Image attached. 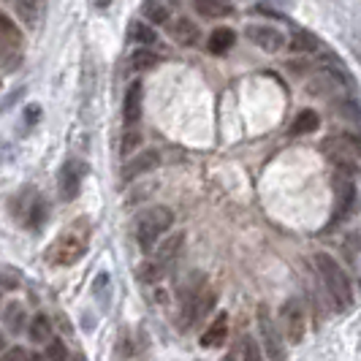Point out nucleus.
<instances>
[{"label":"nucleus","mask_w":361,"mask_h":361,"mask_svg":"<svg viewBox=\"0 0 361 361\" xmlns=\"http://www.w3.org/2000/svg\"><path fill=\"white\" fill-rule=\"evenodd\" d=\"M324 152L345 171H353L361 161V136L356 133H334L324 142Z\"/></svg>","instance_id":"nucleus-5"},{"label":"nucleus","mask_w":361,"mask_h":361,"mask_svg":"<svg viewBox=\"0 0 361 361\" xmlns=\"http://www.w3.org/2000/svg\"><path fill=\"white\" fill-rule=\"evenodd\" d=\"M193 8L199 17L217 19V17H228L234 11V6L228 0H193Z\"/></svg>","instance_id":"nucleus-17"},{"label":"nucleus","mask_w":361,"mask_h":361,"mask_svg":"<svg viewBox=\"0 0 361 361\" xmlns=\"http://www.w3.org/2000/svg\"><path fill=\"white\" fill-rule=\"evenodd\" d=\"M226 337H228V315L220 312L215 321H212V326L201 334V348H223Z\"/></svg>","instance_id":"nucleus-15"},{"label":"nucleus","mask_w":361,"mask_h":361,"mask_svg":"<svg viewBox=\"0 0 361 361\" xmlns=\"http://www.w3.org/2000/svg\"><path fill=\"white\" fill-rule=\"evenodd\" d=\"M180 305H182V315H180L182 329H188V326H196L201 318L209 315V310H212V305H215V293L204 286V288L196 290L193 296L182 299Z\"/></svg>","instance_id":"nucleus-6"},{"label":"nucleus","mask_w":361,"mask_h":361,"mask_svg":"<svg viewBox=\"0 0 361 361\" xmlns=\"http://www.w3.org/2000/svg\"><path fill=\"white\" fill-rule=\"evenodd\" d=\"M171 223H174V212L169 207H152V209L142 212L139 220H136V242H139V247L145 253H149L155 247V242L171 228Z\"/></svg>","instance_id":"nucleus-4"},{"label":"nucleus","mask_w":361,"mask_h":361,"mask_svg":"<svg viewBox=\"0 0 361 361\" xmlns=\"http://www.w3.org/2000/svg\"><path fill=\"white\" fill-rule=\"evenodd\" d=\"M22 274L11 267H0V288H19Z\"/></svg>","instance_id":"nucleus-30"},{"label":"nucleus","mask_w":361,"mask_h":361,"mask_svg":"<svg viewBox=\"0 0 361 361\" xmlns=\"http://www.w3.org/2000/svg\"><path fill=\"white\" fill-rule=\"evenodd\" d=\"M145 14H147V19L163 25V22H169V17H171V8H169V3H163V0H145Z\"/></svg>","instance_id":"nucleus-25"},{"label":"nucleus","mask_w":361,"mask_h":361,"mask_svg":"<svg viewBox=\"0 0 361 361\" xmlns=\"http://www.w3.org/2000/svg\"><path fill=\"white\" fill-rule=\"evenodd\" d=\"M22 60V36L0 33V68L14 71Z\"/></svg>","instance_id":"nucleus-12"},{"label":"nucleus","mask_w":361,"mask_h":361,"mask_svg":"<svg viewBox=\"0 0 361 361\" xmlns=\"http://www.w3.org/2000/svg\"><path fill=\"white\" fill-rule=\"evenodd\" d=\"M245 36L250 38L255 47H261L264 52H280L286 44V36L277 27H267V25H247Z\"/></svg>","instance_id":"nucleus-10"},{"label":"nucleus","mask_w":361,"mask_h":361,"mask_svg":"<svg viewBox=\"0 0 361 361\" xmlns=\"http://www.w3.org/2000/svg\"><path fill=\"white\" fill-rule=\"evenodd\" d=\"M0 348H3V340H0Z\"/></svg>","instance_id":"nucleus-37"},{"label":"nucleus","mask_w":361,"mask_h":361,"mask_svg":"<svg viewBox=\"0 0 361 361\" xmlns=\"http://www.w3.org/2000/svg\"><path fill=\"white\" fill-rule=\"evenodd\" d=\"M87 174V166L82 161H66L60 174H57V190H60V199L73 201L82 190V182Z\"/></svg>","instance_id":"nucleus-7"},{"label":"nucleus","mask_w":361,"mask_h":361,"mask_svg":"<svg viewBox=\"0 0 361 361\" xmlns=\"http://www.w3.org/2000/svg\"><path fill=\"white\" fill-rule=\"evenodd\" d=\"M128 38L133 41V44H145V47H152L155 41H158V33L147 25V22H130V27H128Z\"/></svg>","instance_id":"nucleus-22"},{"label":"nucleus","mask_w":361,"mask_h":361,"mask_svg":"<svg viewBox=\"0 0 361 361\" xmlns=\"http://www.w3.org/2000/svg\"><path fill=\"white\" fill-rule=\"evenodd\" d=\"M280 321L286 329V337L288 343H299L302 334H305V310L299 305V299H288L283 310H280Z\"/></svg>","instance_id":"nucleus-8"},{"label":"nucleus","mask_w":361,"mask_h":361,"mask_svg":"<svg viewBox=\"0 0 361 361\" xmlns=\"http://www.w3.org/2000/svg\"><path fill=\"white\" fill-rule=\"evenodd\" d=\"M87 247H90L87 228L73 226L66 234H60L54 239L52 247L47 250V258H49V264H54V267H71V264H76L82 255L87 253Z\"/></svg>","instance_id":"nucleus-2"},{"label":"nucleus","mask_w":361,"mask_h":361,"mask_svg":"<svg viewBox=\"0 0 361 361\" xmlns=\"http://www.w3.org/2000/svg\"><path fill=\"white\" fill-rule=\"evenodd\" d=\"M142 98H145L142 82H130V87L126 90V106H123L126 126H136L142 120Z\"/></svg>","instance_id":"nucleus-13"},{"label":"nucleus","mask_w":361,"mask_h":361,"mask_svg":"<svg viewBox=\"0 0 361 361\" xmlns=\"http://www.w3.org/2000/svg\"><path fill=\"white\" fill-rule=\"evenodd\" d=\"M258 318H261V331H264V343H267V356H269V359H283L286 350L280 348V337H277V331H274L269 310L261 307L258 310Z\"/></svg>","instance_id":"nucleus-14"},{"label":"nucleus","mask_w":361,"mask_h":361,"mask_svg":"<svg viewBox=\"0 0 361 361\" xmlns=\"http://www.w3.org/2000/svg\"><path fill=\"white\" fill-rule=\"evenodd\" d=\"M139 142H142V133L136 130V126H128L126 128V136H123V155L133 152V149L139 147Z\"/></svg>","instance_id":"nucleus-32"},{"label":"nucleus","mask_w":361,"mask_h":361,"mask_svg":"<svg viewBox=\"0 0 361 361\" xmlns=\"http://www.w3.org/2000/svg\"><path fill=\"white\" fill-rule=\"evenodd\" d=\"M158 163H161V155H158L155 149H142L133 161L126 163V169H123V180L130 182V180H136V177H142V174H147V171H155Z\"/></svg>","instance_id":"nucleus-11"},{"label":"nucleus","mask_w":361,"mask_h":361,"mask_svg":"<svg viewBox=\"0 0 361 361\" xmlns=\"http://www.w3.org/2000/svg\"><path fill=\"white\" fill-rule=\"evenodd\" d=\"M315 128H321V117H318V111L305 109V111H299V114L293 117V123H290V133H293V136H299V133H312Z\"/></svg>","instance_id":"nucleus-20"},{"label":"nucleus","mask_w":361,"mask_h":361,"mask_svg":"<svg viewBox=\"0 0 361 361\" xmlns=\"http://www.w3.org/2000/svg\"><path fill=\"white\" fill-rule=\"evenodd\" d=\"M92 293H95V299L104 293V307H109V299H111V277H109L106 271H101V274L95 277V288H92Z\"/></svg>","instance_id":"nucleus-29"},{"label":"nucleus","mask_w":361,"mask_h":361,"mask_svg":"<svg viewBox=\"0 0 361 361\" xmlns=\"http://www.w3.org/2000/svg\"><path fill=\"white\" fill-rule=\"evenodd\" d=\"M290 49H293V52H315V49H318V38L312 36L310 30L293 27V41H290Z\"/></svg>","instance_id":"nucleus-24"},{"label":"nucleus","mask_w":361,"mask_h":361,"mask_svg":"<svg viewBox=\"0 0 361 361\" xmlns=\"http://www.w3.org/2000/svg\"><path fill=\"white\" fill-rule=\"evenodd\" d=\"M11 212L19 226L38 231L49 217V201L44 199L36 188H25L22 193H17V199L11 201Z\"/></svg>","instance_id":"nucleus-3"},{"label":"nucleus","mask_w":361,"mask_h":361,"mask_svg":"<svg viewBox=\"0 0 361 361\" xmlns=\"http://www.w3.org/2000/svg\"><path fill=\"white\" fill-rule=\"evenodd\" d=\"M6 326L14 331V334H19L22 329H25V310H22V305H17V302H11L8 305V310H6Z\"/></svg>","instance_id":"nucleus-26"},{"label":"nucleus","mask_w":361,"mask_h":361,"mask_svg":"<svg viewBox=\"0 0 361 361\" xmlns=\"http://www.w3.org/2000/svg\"><path fill=\"white\" fill-rule=\"evenodd\" d=\"M6 359L8 361H27V359H33V353H27V350H22V348H11V350L6 353Z\"/></svg>","instance_id":"nucleus-34"},{"label":"nucleus","mask_w":361,"mask_h":361,"mask_svg":"<svg viewBox=\"0 0 361 361\" xmlns=\"http://www.w3.org/2000/svg\"><path fill=\"white\" fill-rule=\"evenodd\" d=\"M130 63H133V68L136 71H147V68H155L158 63H161V57L155 52H147V49H139V52H133L130 57Z\"/></svg>","instance_id":"nucleus-28"},{"label":"nucleus","mask_w":361,"mask_h":361,"mask_svg":"<svg viewBox=\"0 0 361 361\" xmlns=\"http://www.w3.org/2000/svg\"><path fill=\"white\" fill-rule=\"evenodd\" d=\"M280 3H288V0H280Z\"/></svg>","instance_id":"nucleus-36"},{"label":"nucleus","mask_w":361,"mask_h":361,"mask_svg":"<svg viewBox=\"0 0 361 361\" xmlns=\"http://www.w3.org/2000/svg\"><path fill=\"white\" fill-rule=\"evenodd\" d=\"M234 41H236L234 30H228V27H217V30H212L209 41H207V49H209L212 54H226L231 47H234Z\"/></svg>","instance_id":"nucleus-19"},{"label":"nucleus","mask_w":361,"mask_h":361,"mask_svg":"<svg viewBox=\"0 0 361 361\" xmlns=\"http://www.w3.org/2000/svg\"><path fill=\"white\" fill-rule=\"evenodd\" d=\"M182 245H185V234H182V231L171 234V236H169V242H166L161 250L155 253V258H152V261H155V264H161L163 269H169V267L177 261V255H180Z\"/></svg>","instance_id":"nucleus-16"},{"label":"nucleus","mask_w":361,"mask_h":361,"mask_svg":"<svg viewBox=\"0 0 361 361\" xmlns=\"http://www.w3.org/2000/svg\"><path fill=\"white\" fill-rule=\"evenodd\" d=\"M356 209V188L350 177H337L334 180V217L345 220Z\"/></svg>","instance_id":"nucleus-9"},{"label":"nucleus","mask_w":361,"mask_h":361,"mask_svg":"<svg viewBox=\"0 0 361 361\" xmlns=\"http://www.w3.org/2000/svg\"><path fill=\"white\" fill-rule=\"evenodd\" d=\"M36 120H41V109L27 106V123H36Z\"/></svg>","instance_id":"nucleus-35"},{"label":"nucleus","mask_w":361,"mask_h":361,"mask_svg":"<svg viewBox=\"0 0 361 361\" xmlns=\"http://www.w3.org/2000/svg\"><path fill=\"white\" fill-rule=\"evenodd\" d=\"M27 334H30L33 343H49V340H52V321H49L47 315H36V318L30 321Z\"/></svg>","instance_id":"nucleus-23"},{"label":"nucleus","mask_w":361,"mask_h":361,"mask_svg":"<svg viewBox=\"0 0 361 361\" xmlns=\"http://www.w3.org/2000/svg\"><path fill=\"white\" fill-rule=\"evenodd\" d=\"M315 269H318L324 286L329 288V293H331L334 305L340 310L353 307V288H350V280H348V274L343 271V267H340L331 255L321 253V255H315Z\"/></svg>","instance_id":"nucleus-1"},{"label":"nucleus","mask_w":361,"mask_h":361,"mask_svg":"<svg viewBox=\"0 0 361 361\" xmlns=\"http://www.w3.org/2000/svg\"><path fill=\"white\" fill-rule=\"evenodd\" d=\"M171 36L174 41H180V44H196V38H199V27L190 22V19H177L174 25H171Z\"/></svg>","instance_id":"nucleus-21"},{"label":"nucleus","mask_w":361,"mask_h":361,"mask_svg":"<svg viewBox=\"0 0 361 361\" xmlns=\"http://www.w3.org/2000/svg\"><path fill=\"white\" fill-rule=\"evenodd\" d=\"M44 356H47V359H66V356H68V350H66V345L54 340V343L47 348V353H44Z\"/></svg>","instance_id":"nucleus-33"},{"label":"nucleus","mask_w":361,"mask_h":361,"mask_svg":"<svg viewBox=\"0 0 361 361\" xmlns=\"http://www.w3.org/2000/svg\"><path fill=\"white\" fill-rule=\"evenodd\" d=\"M231 359H258V348L250 337H242V345H239V350L231 353Z\"/></svg>","instance_id":"nucleus-31"},{"label":"nucleus","mask_w":361,"mask_h":361,"mask_svg":"<svg viewBox=\"0 0 361 361\" xmlns=\"http://www.w3.org/2000/svg\"><path fill=\"white\" fill-rule=\"evenodd\" d=\"M163 274H166V269H163L161 264H155V261H145L142 267H139V280L142 283H158V280H163Z\"/></svg>","instance_id":"nucleus-27"},{"label":"nucleus","mask_w":361,"mask_h":361,"mask_svg":"<svg viewBox=\"0 0 361 361\" xmlns=\"http://www.w3.org/2000/svg\"><path fill=\"white\" fill-rule=\"evenodd\" d=\"M17 17L27 25V27H36L38 19H41V8H44V0H11Z\"/></svg>","instance_id":"nucleus-18"}]
</instances>
